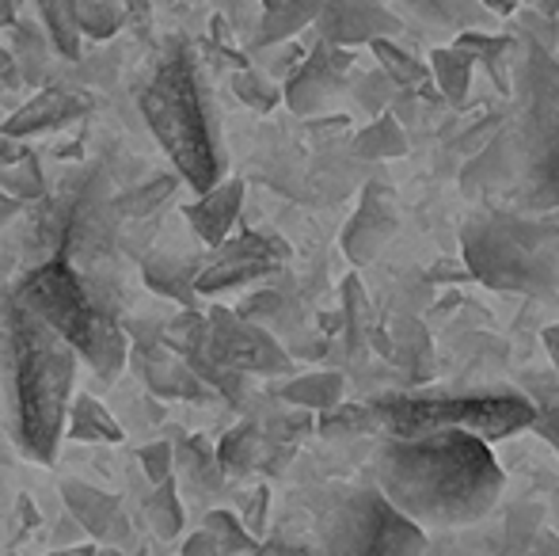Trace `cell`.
Segmentation results:
<instances>
[{
    "label": "cell",
    "mask_w": 559,
    "mask_h": 556,
    "mask_svg": "<svg viewBox=\"0 0 559 556\" xmlns=\"http://www.w3.org/2000/svg\"><path fill=\"white\" fill-rule=\"evenodd\" d=\"M373 484L427 537L476 527L507 504V473L491 442L461 430L427 438H381Z\"/></svg>",
    "instance_id": "6da1fadb"
},
{
    "label": "cell",
    "mask_w": 559,
    "mask_h": 556,
    "mask_svg": "<svg viewBox=\"0 0 559 556\" xmlns=\"http://www.w3.org/2000/svg\"><path fill=\"white\" fill-rule=\"evenodd\" d=\"M76 355L43 317L8 289L0 297V378L12 438L27 458L53 461L73 409Z\"/></svg>",
    "instance_id": "7a4b0ae2"
},
{
    "label": "cell",
    "mask_w": 559,
    "mask_h": 556,
    "mask_svg": "<svg viewBox=\"0 0 559 556\" xmlns=\"http://www.w3.org/2000/svg\"><path fill=\"white\" fill-rule=\"evenodd\" d=\"M138 107L187 187L210 194L225 184L222 130H217L199 54L187 38H171L160 50L145 88H141Z\"/></svg>",
    "instance_id": "3957f363"
},
{
    "label": "cell",
    "mask_w": 559,
    "mask_h": 556,
    "mask_svg": "<svg viewBox=\"0 0 559 556\" xmlns=\"http://www.w3.org/2000/svg\"><path fill=\"white\" fill-rule=\"evenodd\" d=\"M12 294L27 305L35 317H43L84 363L92 366L99 381H115L130 366V335L118 320L115 305L92 279H84L66 256H53L35 263Z\"/></svg>",
    "instance_id": "277c9868"
},
{
    "label": "cell",
    "mask_w": 559,
    "mask_h": 556,
    "mask_svg": "<svg viewBox=\"0 0 559 556\" xmlns=\"http://www.w3.org/2000/svg\"><path fill=\"white\" fill-rule=\"evenodd\" d=\"M518 153L514 210H559V50L525 38L514 61V115H507Z\"/></svg>",
    "instance_id": "5b68a950"
},
{
    "label": "cell",
    "mask_w": 559,
    "mask_h": 556,
    "mask_svg": "<svg viewBox=\"0 0 559 556\" xmlns=\"http://www.w3.org/2000/svg\"><path fill=\"white\" fill-rule=\"evenodd\" d=\"M556 222L522 210H479L461 225V263L468 275L507 294L545 297L559 286Z\"/></svg>",
    "instance_id": "8992f818"
},
{
    "label": "cell",
    "mask_w": 559,
    "mask_h": 556,
    "mask_svg": "<svg viewBox=\"0 0 559 556\" xmlns=\"http://www.w3.org/2000/svg\"><path fill=\"white\" fill-rule=\"evenodd\" d=\"M373 435L427 438L442 430L476 435L484 442H502L533 427L537 404L525 393H468V397H377L366 404Z\"/></svg>",
    "instance_id": "52a82bcc"
},
{
    "label": "cell",
    "mask_w": 559,
    "mask_h": 556,
    "mask_svg": "<svg viewBox=\"0 0 559 556\" xmlns=\"http://www.w3.org/2000/svg\"><path fill=\"white\" fill-rule=\"evenodd\" d=\"M427 534L407 522L377 484L343 492L320 527V556H423Z\"/></svg>",
    "instance_id": "ba28073f"
},
{
    "label": "cell",
    "mask_w": 559,
    "mask_h": 556,
    "mask_svg": "<svg viewBox=\"0 0 559 556\" xmlns=\"http://www.w3.org/2000/svg\"><path fill=\"white\" fill-rule=\"evenodd\" d=\"M423 556H559V537L548 522V504L510 499L484 522L427 537Z\"/></svg>",
    "instance_id": "9c48e42d"
},
{
    "label": "cell",
    "mask_w": 559,
    "mask_h": 556,
    "mask_svg": "<svg viewBox=\"0 0 559 556\" xmlns=\"http://www.w3.org/2000/svg\"><path fill=\"white\" fill-rule=\"evenodd\" d=\"M206 317H210L206 355L214 358L217 366L240 374V378H248V374H266V378H274V374L294 370L289 351H282V343L274 340L263 324H251V320H243L240 312L225 309V305H210Z\"/></svg>",
    "instance_id": "30bf717a"
},
{
    "label": "cell",
    "mask_w": 559,
    "mask_h": 556,
    "mask_svg": "<svg viewBox=\"0 0 559 556\" xmlns=\"http://www.w3.org/2000/svg\"><path fill=\"white\" fill-rule=\"evenodd\" d=\"M289 260V245L274 233L240 229L228 245L206 256L199 275V297H217L225 289H240L255 279H266Z\"/></svg>",
    "instance_id": "8fae6325"
},
{
    "label": "cell",
    "mask_w": 559,
    "mask_h": 556,
    "mask_svg": "<svg viewBox=\"0 0 559 556\" xmlns=\"http://www.w3.org/2000/svg\"><path fill=\"white\" fill-rule=\"evenodd\" d=\"M317 31L320 43L335 46V50H350V46H373L381 38H396L404 31V20L384 4L343 0V4H324Z\"/></svg>",
    "instance_id": "7c38bea8"
},
{
    "label": "cell",
    "mask_w": 559,
    "mask_h": 556,
    "mask_svg": "<svg viewBox=\"0 0 559 556\" xmlns=\"http://www.w3.org/2000/svg\"><path fill=\"white\" fill-rule=\"evenodd\" d=\"M400 229V210H396V194L384 184H369L361 191V202L354 210V217L343 229V252L354 268L361 263H373L384 252L392 237Z\"/></svg>",
    "instance_id": "4fadbf2b"
},
{
    "label": "cell",
    "mask_w": 559,
    "mask_h": 556,
    "mask_svg": "<svg viewBox=\"0 0 559 556\" xmlns=\"http://www.w3.org/2000/svg\"><path fill=\"white\" fill-rule=\"evenodd\" d=\"M130 370L138 374V381L160 401H206L210 386L183 363L179 355H171L168 347L156 340H141L130 347Z\"/></svg>",
    "instance_id": "5bb4252c"
},
{
    "label": "cell",
    "mask_w": 559,
    "mask_h": 556,
    "mask_svg": "<svg viewBox=\"0 0 559 556\" xmlns=\"http://www.w3.org/2000/svg\"><path fill=\"white\" fill-rule=\"evenodd\" d=\"M346 69H350V50H335V46L320 43L309 58L297 66V73L286 81L282 96L297 115H317L320 107L338 92Z\"/></svg>",
    "instance_id": "9a60e30c"
},
{
    "label": "cell",
    "mask_w": 559,
    "mask_h": 556,
    "mask_svg": "<svg viewBox=\"0 0 559 556\" xmlns=\"http://www.w3.org/2000/svg\"><path fill=\"white\" fill-rule=\"evenodd\" d=\"M61 499H66L73 522L84 530L88 537H96L107 549H118V545H130L133 530L130 519H126L122 504L107 492H99L96 484L84 481H61Z\"/></svg>",
    "instance_id": "2e32d148"
},
{
    "label": "cell",
    "mask_w": 559,
    "mask_h": 556,
    "mask_svg": "<svg viewBox=\"0 0 559 556\" xmlns=\"http://www.w3.org/2000/svg\"><path fill=\"white\" fill-rule=\"evenodd\" d=\"M202 263H206V256L153 248V252L141 260V282H145L156 297H168V301L183 305V309H202V297H199Z\"/></svg>",
    "instance_id": "e0dca14e"
},
{
    "label": "cell",
    "mask_w": 559,
    "mask_h": 556,
    "mask_svg": "<svg viewBox=\"0 0 559 556\" xmlns=\"http://www.w3.org/2000/svg\"><path fill=\"white\" fill-rule=\"evenodd\" d=\"M81 115H88V99L84 96H73V92H66V88H43L35 99L15 107V111L0 122V134L23 141V138L46 134V130L69 127V122H76Z\"/></svg>",
    "instance_id": "ac0fdd59"
},
{
    "label": "cell",
    "mask_w": 559,
    "mask_h": 556,
    "mask_svg": "<svg viewBox=\"0 0 559 556\" xmlns=\"http://www.w3.org/2000/svg\"><path fill=\"white\" fill-rule=\"evenodd\" d=\"M240 206H243V179H225V184L214 187L210 194H199L183 214L194 237H199L210 252H217V248L233 240V229H236V222H240Z\"/></svg>",
    "instance_id": "d6986e66"
},
{
    "label": "cell",
    "mask_w": 559,
    "mask_h": 556,
    "mask_svg": "<svg viewBox=\"0 0 559 556\" xmlns=\"http://www.w3.org/2000/svg\"><path fill=\"white\" fill-rule=\"evenodd\" d=\"M179 171H160V176L145 179V184H133L130 191L111 194V214L126 225H153L160 222V210L176 199L179 191Z\"/></svg>",
    "instance_id": "ffe728a7"
},
{
    "label": "cell",
    "mask_w": 559,
    "mask_h": 556,
    "mask_svg": "<svg viewBox=\"0 0 559 556\" xmlns=\"http://www.w3.org/2000/svg\"><path fill=\"white\" fill-rule=\"evenodd\" d=\"M324 4H301V0H271V4L259 12L255 35H251V50H271V46H282L305 31L312 23L317 27Z\"/></svg>",
    "instance_id": "44dd1931"
},
{
    "label": "cell",
    "mask_w": 559,
    "mask_h": 556,
    "mask_svg": "<svg viewBox=\"0 0 559 556\" xmlns=\"http://www.w3.org/2000/svg\"><path fill=\"white\" fill-rule=\"evenodd\" d=\"M176 469L199 496H214L225 488V469L217 461V446H210L202 435H183L176 442Z\"/></svg>",
    "instance_id": "7402d4cb"
},
{
    "label": "cell",
    "mask_w": 559,
    "mask_h": 556,
    "mask_svg": "<svg viewBox=\"0 0 559 556\" xmlns=\"http://www.w3.org/2000/svg\"><path fill=\"white\" fill-rule=\"evenodd\" d=\"M266 453H271V438L255 423H240L217 442V461L225 476H248L251 469H266Z\"/></svg>",
    "instance_id": "603a6c76"
},
{
    "label": "cell",
    "mask_w": 559,
    "mask_h": 556,
    "mask_svg": "<svg viewBox=\"0 0 559 556\" xmlns=\"http://www.w3.org/2000/svg\"><path fill=\"white\" fill-rule=\"evenodd\" d=\"M346 393V381L343 374H301V378L286 381V386L278 389V397L286 404H294V409L301 412H317V416H328V412H335Z\"/></svg>",
    "instance_id": "cb8c5ba5"
},
{
    "label": "cell",
    "mask_w": 559,
    "mask_h": 556,
    "mask_svg": "<svg viewBox=\"0 0 559 556\" xmlns=\"http://www.w3.org/2000/svg\"><path fill=\"white\" fill-rule=\"evenodd\" d=\"M122 423H118L111 412L104 409V404L96 401V397L81 393L73 397V409H69V423H66V438H73V442H122Z\"/></svg>",
    "instance_id": "d4e9b609"
},
{
    "label": "cell",
    "mask_w": 559,
    "mask_h": 556,
    "mask_svg": "<svg viewBox=\"0 0 559 556\" xmlns=\"http://www.w3.org/2000/svg\"><path fill=\"white\" fill-rule=\"evenodd\" d=\"M430 76H435L438 92L449 99L453 107H464L468 99V88H472V58L461 54L456 46H438L430 54Z\"/></svg>",
    "instance_id": "484cf974"
},
{
    "label": "cell",
    "mask_w": 559,
    "mask_h": 556,
    "mask_svg": "<svg viewBox=\"0 0 559 556\" xmlns=\"http://www.w3.org/2000/svg\"><path fill=\"white\" fill-rule=\"evenodd\" d=\"M160 343L171 351V355L183 358V363L194 355H202V351L210 347V317L202 309L176 312V317L160 328Z\"/></svg>",
    "instance_id": "4316f807"
},
{
    "label": "cell",
    "mask_w": 559,
    "mask_h": 556,
    "mask_svg": "<svg viewBox=\"0 0 559 556\" xmlns=\"http://www.w3.org/2000/svg\"><path fill=\"white\" fill-rule=\"evenodd\" d=\"M35 12H38V20H43V31H46V38H50L53 50L66 54L69 61L81 58L84 31H81V20H76V4H61V0L50 4V0H43Z\"/></svg>",
    "instance_id": "83f0119b"
},
{
    "label": "cell",
    "mask_w": 559,
    "mask_h": 556,
    "mask_svg": "<svg viewBox=\"0 0 559 556\" xmlns=\"http://www.w3.org/2000/svg\"><path fill=\"white\" fill-rule=\"evenodd\" d=\"M369 50L381 61L384 76H389L392 84H400V88H419V84L427 88L430 84V61H419L412 50H404L396 38H381V43H373Z\"/></svg>",
    "instance_id": "f1b7e54d"
},
{
    "label": "cell",
    "mask_w": 559,
    "mask_h": 556,
    "mask_svg": "<svg viewBox=\"0 0 559 556\" xmlns=\"http://www.w3.org/2000/svg\"><path fill=\"white\" fill-rule=\"evenodd\" d=\"M76 20H81L84 35L104 43V38H115L118 31L130 27L133 4H122V0H81L76 4Z\"/></svg>",
    "instance_id": "f546056e"
},
{
    "label": "cell",
    "mask_w": 559,
    "mask_h": 556,
    "mask_svg": "<svg viewBox=\"0 0 559 556\" xmlns=\"http://www.w3.org/2000/svg\"><path fill=\"white\" fill-rule=\"evenodd\" d=\"M354 153L366 156V161H389V156L407 153V138L392 115H377L366 130L354 134Z\"/></svg>",
    "instance_id": "4dcf8cb0"
},
{
    "label": "cell",
    "mask_w": 559,
    "mask_h": 556,
    "mask_svg": "<svg viewBox=\"0 0 559 556\" xmlns=\"http://www.w3.org/2000/svg\"><path fill=\"white\" fill-rule=\"evenodd\" d=\"M202 530L214 537L217 549H222V556H251V553L259 549V545H263V542H255V537L248 534V527L240 522V514L225 511V507L210 511L206 522H202Z\"/></svg>",
    "instance_id": "1f68e13d"
},
{
    "label": "cell",
    "mask_w": 559,
    "mask_h": 556,
    "mask_svg": "<svg viewBox=\"0 0 559 556\" xmlns=\"http://www.w3.org/2000/svg\"><path fill=\"white\" fill-rule=\"evenodd\" d=\"M145 514L160 542H176L183 534V504L176 496V481H168L164 488H153V496L145 499Z\"/></svg>",
    "instance_id": "d6a6232c"
},
{
    "label": "cell",
    "mask_w": 559,
    "mask_h": 556,
    "mask_svg": "<svg viewBox=\"0 0 559 556\" xmlns=\"http://www.w3.org/2000/svg\"><path fill=\"white\" fill-rule=\"evenodd\" d=\"M407 12L419 15V20H430V23H442V27L456 31H476V27H487L491 23V12L479 4H407Z\"/></svg>",
    "instance_id": "836d02e7"
},
{
    "label": "cell",
    "mask_w": 559,
    "mask_h": 556,
    "mask_svg": "<svg viewBox=\"0 0 559 556\" xmlns=\"http://www.w3.org/2000/svg\"><path fill=\"white\" fill-rule=\"evenodd\" d=\"M0 191L12 194L15 202H46V176L38 168V156L31 153L23 164L0 171Z\"/></svg>",
    "instance_id": "e575fe53"
},
{
    "label": "cell",
    "mask_w": 559,
    "mask_h": 556,
    "mask_svg": "<svg viewBox=\"0 0 559 556\" xmlns=\"http://www.w3.org/2000/svg\"><path fill=\"white\" fill-rule=\"evenodd\" d=\"M233 92H236V99L240 104H248L251 111H259V115H266V111H274L278 107V99H282V88L278 84H271L266 81L259 69H236L233 73Z\"/></svg>",
    "instance_id": "d590c367"
},
{
    "label": "cell",
    "mask_w": 559,
    "mask_h": 556,
    "mask_svg": "<svg viewBox=\"0 0 559 556\" xmlns=\"http://www.w3.org/2000/svg\"><path fill=\"white\" fill-rule=\"evenodd\" d=\"M338 312H343V335H346V351H358L361 340L366 335H373L366 328V294H361V282L358 279H346L343 282V305H338Z\"/></svg>",
    "instance_id": "8d00e7d4"
},
{
    "label": "cell",
    "mask_w": 559,
    "mask_h": 556,
    "mask_svg": "<svg viewBox=\"0 0 559 556\" xmlns=\"http://www.w3.org/2000/svg\"><path fill=\"white\" fill-rule=\"evenodd\" d=\"M320 435L324 438H350V435H373L366 404H338L335 412L320 416Z\"/></svg>",
    "instance_id": "74e56055"
},
{
    "label": "cell",
    "mask_w": 559,
    "mask_h": 556,
    "mask_svg": "<svg viewBox=\"0 0 559 556\" xmlns=\"http://www.w3.org/2000/svg\"><path fill=\"white\" fill-rule=\"evenodd\" d=\"M138 461H141V469H145V476H148V484L153 488H164L168 481H176V446L171 442H153V446H145V450L138 453Z\"/></svg>",
    "instance_id": "f35d334b"
},
{
    "label": "cell",
    "mask_w": 559,
    "mask_h": 556,
    "mask_svg": "<svg viewBox=\"0 0 559 556\" xmlns=\"http://www.w3.org/2000/svg\"><path fill=\"white\" fill-rule=\"evenodd\" d=\"M266 504H271V492L266 488H255V492H248L243 496V507H240V522L248 527V534L255 537H263V530H266Z\"/></svg>",
    "instance_id": "ab89813d"
},
{
    "label": "cell",
    "mask_w": 559,
    "mask_h": 556,
    "mask_svg": "<svg viewBox=\"0 0 559 556\" xmlns=\"http://www.w3.org/2000/svg\"><path fill=\"white\" fill-rule=\"evenodd\" d=\"M530 430H537V435L545 438V442L559 453V404H540L537 419H533Z\"/></svg>",
    "instance_id": "60d3db41"
},
{
    "label": "cell",
    "mask_w": 559,
    "mask_h": 556,
    "mask_svg": "<svg viewBox=\"0 0 559 556\" xmlns=\"http://www.w3.org/2000/svg\"><path fill=\"white\" fill-rule=\"evenodd\" d=\"M251 556H320V549H309V545H297V542H282V537H271V542H263Z\"/></svg>",
    "instance_id": "b9f144b4"
},
{
    "label": "cell",
    "mask_w": 559,
    "mask_h": 556,
    "mask_svg": "<svg viewBox=\"0 0 559 556\" xmlns=\"http://www.w3.org/2000/svg\"><path fill=\"white\" fill-rule=\"evenodd\" d=\"M31 156V149L23 145V141H15V138H8V134H0V171H8V168H15V164H23Z\"/></svg>",
    "instance_id": "7bdbcfd3"
},
{
    "label": "cell",
    "mask_w": 559,
    "mask_h": 556,
    "mask_svg": "<svg viewBox=\"0 0 559 556\" xmlns=\"http://www.w3.org/2000/svg\"><path fill=\"white\" fill-rule=\"evenodd\" d=\"M20 84H23V76H20V66H15L12 50H4V46H0V96H4V92H12V88H20Z\"/></svg>",
    "instance_id": "ee69618b"
},
{
    "label": "cell",
    "mask_w": 559,
    "mask_h": 556,
    "mask_svg": "<svg viewBox=\"0 0 559 556\" xmlns=\"http://www.w3.org/2000/svg\"><path fill=\"white\" fill-rule=\"evenodd\" d=\"M179 556H222V549H217V542L206 534V530H199V534L187 537L183 549H179Z\"/></svg>",
    "instance_id": "f6af8a7d"
},
{
    "label": "cell",
    "mask_w": 559,
    "mask_h": 556,
    "mask_svg": "<svg viewBox=\"0 0 559 556\" xmlns=\"http://www.w3.org/2000/svg\"><path fill=\"white\" fill-rule=\"evenodd\" d=\"M545 351H548V358H552V370L559 378V324L545 328Z\"/></svg>",
    "instance_id": "bcb514c9"
},
{
    "label": "cell",
    "mask_w": 559,
    "mask_h": 556,
    "mask_svg": "<svg viewBox=\"0 0 559 556\" xmlns=\"http://www.w3.org/2000/svg\"><path fill=\"white\" fill-rule=\"evenodd\" d=\"M46 556H99L96 545H69V549H53Z\"/></svg>",
    "instance_id": "7dc6e473"
},
{
    "label": "cell",
    "mask_w": 559,
    "mask_h": 556,
    "mask_svg": "<svg viewBox=\"0 0 559 556\" xmlns=\"http://www.w3.org/2000/svg\"><path fill=\"white\" fill-rule=\"evenodd\" d=\"M20 206H23V202H15L12 194L0 191V222H8L12 214H20Z\"/></svg>",
    "instance_id": "c3c4849f"
},
{
    "label": "cell",
    "mask_w": 559,
    "mask_h": 556,
    "mask_svg": "<svg viewBox=\"0 0 559 556\" xmlns=\"http://www.w3.org/2000/svg\"><path fill=\"white\" fill-rule=\"evenodd\" d=\"M15 23H20V12H15V4L0 0V27H15Z\"/></svg>",
    "instance_id": "681fc988"
},
{
    "label": "cell",
    "mask_w": 559,
    "mask_h": 556,
    "mask_svg": "<svg viewBox=\"0 0 559 556\" xmlns=\"http://www.w3.org/2000/svg\"><path fill=\"white\" fill-rule=\"evenodd\" d=\"M552 530H556V537H559V492H556V527Z\"/></svg>",
    "instance_id": "f907efd6"
},
{
    "label": "cell",
    "mask_w": 559,
    "mask_h": 556,
    "mask_svg": "<svg viewBox=\"0 0 559 556\" xmlns=\"http://www.w3.org/2000/svg\"><path fill=\"white\" fill-rule=\"evenodd\" d=\"M133 556H145V549H138V553H133Z\"/></svg>",
    "instance_id": "816d5d0a"
}]
</instances>
